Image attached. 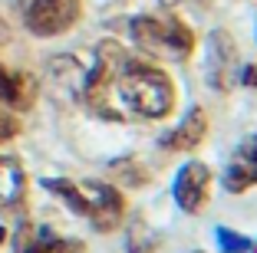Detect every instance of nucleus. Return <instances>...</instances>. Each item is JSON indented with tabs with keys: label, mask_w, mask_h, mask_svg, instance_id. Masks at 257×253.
<instances>
[{
	"label": "nucleus",
	"mask_w": 257,
	"mask_h": 253,
	"mask_svg": "<svg viewBox=\"0 0 257 253\" xmlns=\"http://www.w3.org/2000/svg\"><path fill=\"white\" fill-rule=\"evenodd\" d=\"M218 246L224 253H257V240H250V237H241V233H234V230H227V227H218Z\"/></svg>",
	"instance_id": "12"
},
{
	"label": "nucleus",
	"mask_w": 257,
	"mask_h": 253,
	"mask_svg": "<svg viewBox=\"0 0 257 253\" xmlns=\"http://www.w3.org/2000/svg\"><path fill=\"white\" fill-rule=\"evenodd\" d=\"M241 82H244V86H250V89H257V66H244Z\"/></svg>",
	"instance_id": "14"
},
{
	"label": "nucleus",
	"mask_w": 257,
	"mask_h": 253,
	"mask_svg": "<svg viewBox=\"0 0 257 253\" xmlns=\"http://www.w3.org/2000/svg\"><path fill=\"white\" fill-rule=\"evenodd\" d=\"M195 253H201V250H195Z\"/></svg>",
	"instance_id": "17"
},
{
	"label": "nucleus",
	"mask_w": 257,
	"mask_h": 253,
	"mask_svg": "<svg viewBox=\"0 0 257 253\" xmlns=\"http://www.w3.org/2000/svg\"><path fill=\"white\" fill-rule=\"evenodd\" d=\"M0 102L10 105V109H27L33 102L30 82L23 79L20 73H10L7 66H0Z\"/></svg>",
	"instance_id": "10"
},
{
	"label": "nucleus",
	"mask_w": 257,
	"mask_h": 253,
	"mask_svg": "<svg viewBox=\"0 0 257 253\" xmlns=\"http://www.w3.org/2000/svg\"><path fill=\"white\" fill-rule=\"evenodd\" d=\"M128 33L139 50L159 60H188L195 50V33L172 17H136Z\"/></svg>",
	"instance_id": "3"
},
{
	"label": "nucleus",
	"mask_w": 257,
	"mask_h": 253,
	"mask_svg": "<svg viewBox=\"0 0 257 253\" xmlns=\"http://www.w3.org/2000/svg\"><path fill=\"white\" fill-rule=\"evenodd\" d=\"M257 184V135H250V138H244L241 145H237L234 158L227 161L224 168V187L231 194H241L247 191V187Z\"/></svg>",
	"instance_id": "7"
},
{
	"label": "nucleus",
	"mask_w": 257,
	"mask_h": 253,
	"mask_svg": "<svg viewBox=\"0 0 257 253\" xmlns=\"http://www.w3.org/2000/svg\"><path fill=\"white\" fill-rule=\"evenodd\" d=\"M234 69H237V50L234 40L227 37L224 30H214L208 37V60H204V73L218 92H227L234 82Z\"/></svg>",
	"instance_id": "6"
},
{
	"label": "nucleus",
	"mask_w": 257,
	"mask_h": 253,
	"mask_svg": "<svg viewBox=\"0 0 257 253\" xmlns=\"http://www.w3.org/2000/svg\"><path fill=\"white\" fill-rule=\"evenodd\" d=\"M119 96L142 119H165L175 105V86L162 69L139 60H125L115 73Z\"/></svg>",
	"instance_id": "1"
},
{
	"label": "nucleus",
	"mask_w": 257,
	"mask_h": 253,
	"mask_svg": "<svg viewBox=\"0 0 257 253\" xmlns=\"http://www.w3.org/2000/svg\"><path fill=\"white\" fill-rule=\"evenodd\" d=\"M23 253H86L83 240H66V237H37L33 243L23 246Z\"/></svg>",
	"instance_id": "11"
},
{
	"label": "nucleus",
	"mask_w": 257,
	"mask_h": 253,
	"mask_svg": "<svg viewBox=\"0 0 257 253\" xmlns=\"http://www.w3.org/2000/svg\"><path fill=\"white\" fill-rule=\"evenodd\" d=\"M50 191L60 194L66 207H73L76 214H83L86 220L96 227L99 233L119 230L122 217H125V204L122 194L106 181H83V184H69V181H50Z\"/></svg>",
	"instance_id": "2"
},
{
	"label": "nucleus",
	"mask_w": 257,
	"mask_h": 253,
	"mask_svg": "<svg viewBox=\"0 0 257 253\" xmlns=\"http://www.w3.org/2000/svg\"><path fill=\"white\" fill-rule=\"evenodd\" d=\"M175 201L185 214H198L208 204V191H211V171L201 161L182 164V171L175 174Z\"/></svg>",
	"instance_id": "5"
},
{
	"label": "nucleus",
	"mask_w": 257,
	"mask_h": 253,
	"mask_svg": "<svg viewBox=\"0 0 257 253\" xmlns=\"http://www.w3.org/2000/svg\"><path fill=\"white\" fill-rule=\"evenodd\" d=\"M17 132H20V122H17L14 115H4V112H0V145L10 142Z\"/></svg>",
	"instance_id": "13"
},
{
	"label": "nucleus",
	"mask_w": 257,
	"mask_h": 253,
	"mask_svg": "<svg viewBox=\"0 0 257 253\" xmlns=\"http://www.w3.org/2000/svg\"><path fill=\"white\" fill-rule=\"evenodd\" d=\"M79 20V0H30L23 23L33 37H60Z\"/></svg>",
	"instance_id": "4"
},
{
	"label": "nucleus",
	"mask_w": 257,
	"mask_h": 253,
	"mask_svg": "<svg viewBox=\"0 0 257 253\" xmlns=\"http://www.w3.org/2000/svg\"><path fill=\"white\" fill-rule=\"evenodd\" d=\"M4 240H7V230H4V227H0V243H4Z\"/></svg>",
	"instance_id": "16"
},
{
	"label": "nucleus",
	"mask_w": 257,
	"mask_h": 253,
	"mask_svg": "<svg viewBox=\"0 0 257 253\" xmlns=\"http://www.w3.org/2000/svg\"><path fill=\"white\" fill-rule=\"evenodd\" d=\"M204 135H208V115H204V109L195 105V109H188L182 125L162 138V148L165 151H195L204 142Z\"/></svg>",
	"instance_id": "8"
},
{
	"label": "nucleus",
	"mask_w": 257,
	"mask_h": 253,
	"mask_svg": "<svg viewBox=\"0 0 257 253\" xmlns=\"http://www.w3.org/2000/svg\"><path fill=\"white\" fill-rule=\"evenodd\" d=\"M7 40H10V30H7V23H4V20H0V46H4V43H7Z\"/></svg>",
	"instance_id": "15"
},
{
	"label": "nucleus",
	"mask_w": 257,
	"mask_h": 253,
	"mask_svg": "<svg viewBox=\"0 0 257 253\" xmlns=\"http://www.w3.org/2000/svg\"><path fill=\"white\" fill-rule=\"evenodd\" d=\"M23 191H27V174H23L20 161L0 158V207L7 210V207H14V204H20Z\"/></svg>",
	"instance_id": "9"
}]
</instances>
